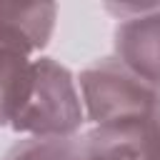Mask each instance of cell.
Here are the masks:
<instances>
[{
    "instance_id": "cell-6",
    "label": "cell",
    "mask_w": 160,
    "mask_h": 160,
    "mask_svg": "<svg viewBox=\"0 0 160 160\" xmlns=\"http://www.w3.org/2000/svg\"><path fill=\"white\" fill-rule=\"evenodd\" d=\"M145 122H148V132H150L155 160H160V88L155 90V98H152V105H150V112H148Z\"/></svg>"
},
{
    "instance_id": "cell-2",
    "label": "cell",
    "mask_w": 160,
    "mask_h": 160,
    "mask_svg": "<svg viewBox=\"0 0 160 160\" xmlns=\"http://www.w3.org/2000/svg\"><path fill=\"white\" fill-rule=\"evenodd\" d=\"M78 85L85 118L92 125L142 120L155 98V88L140 80L118 58H100L88 65L80 72Z\"/></svg>"
},
{
    "instance_id": "cell-4",
    "label": "cell",
    "mask_w": 160,
    "mask_h": 160,
    "mask_svg": "<svg viewBox=\"0 0 160 160\" xmlns=\"http://www.w3.org/2000/svg\"><path fill=\"white\" fill-rule=\"evenodd\" d=\"M80 160H155L145 118L95 125L80 138Z\"/></svg>"
},
{
    "instance_id": "cell-1",
    "label": "cell",
    "mask_w": 160,
    "mask_h": 160,
    "mask_svg": "<svg viewBox=\"0 0 160 160\" xmlns=\"http://www.w3.org/2000/svg\"><path fill=\"white\" fill-rule=\"evenodd\" d=\"M85 122L78 80L52 58L32 60V80L12 130L30 138H75Z\"/></svg>"
},
{
    "instance_id": "cell-3",
    "label": "cell",
    "mask_w": 160,
    "mask_h": 160,
    "mask_svg": "<svg viewBox=\"0 0 160 160\" xmlns=\"http://www.w3.org/2000/svg\"><path fill=\"white\" fill-rule=\"evenodd\" d=\"M115 58L132 70L140 80L160 88V2H152L145 12L125 18L112 32Z\"/></svg>"
},
{
    "instance_id": "cell-7",
    "label": "cell",
    "mask_w": 160,
    "mask_h": 160,
    "mask_svg": "<svg viewBox=\"0 0 160 160\" xmlns=\"http://www.w3.org/2000/svg\"><path fill=\"white\" fill-rule=\"evenodd\" d=\"M78 160H80V158H78Z\"/></svg>"
},
{
    "instance_id": "cell-5",
    "label": "cell",
    "mask_w": 160,
    "mask_h": 160,
    "mask_svg": "<svg viewBox=\"0 0 160 160\" xmlns=\"http://www.w3.org/2000/svg\"><path fill=\"white\" fill-rule=\"evenodd\" d=\"M80 138H25L15 142L2 160H78Z\"/></svg>"
}]
</instances>
